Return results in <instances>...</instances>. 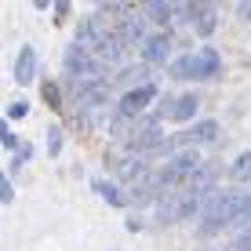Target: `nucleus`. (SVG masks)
<instances>
[{"label": "nucleus", "mask_w": 251, "mask_h": 251, "mask_svg": "<svg viewBox=\"0 0 251 251\" xmlns=\"http://www.w3.org/2000/svg\"><path fill=\"white\" fill-rule=\"evenodd\" d=\"M237 15H240L244 22H251V0H244V4H237Z\"/></svg>", "instance_id": "obj_25"}, {"label": "nucleus", "mask_w": 251, "mask_h": 251, "mask_svg": "<svg viewBox=\"0 0 251 251\" xmlns=\"http://www.w3.org/2000/svg\"><path fill=\"white\" fill-rule=\"evenodd\" d=\"M197 117V95H182L175 102V120H193Z\"/></svg>", "instance_id": "obj_17"}, {"label": "nucleus", "mask_w": 251, "mask_h": 251, "mask_svg": "<svg viewBox=\"0 0 251 251\" xmlns=\"http://www.w3.org/2000/svg\"><path fill=\"white\" fill-rule=\"evenodd\" d=\"M44 99L51 102V106H58V88H55V84H51V80L44 84Z\"/></svg>", "instance_id": "obj_24"}, {"label": "nucleus", "mask_w": 251, "mask_h": 251, "mask_svg": "<svg viewBox=\"0 0 251 251\" xmlns=\"http://www.w3.org/2000/svg\"><path fill=\"white\" fill-rule=\"evenodd\" d=\"M157 99V88H138V91H127L124 99H120V106H117V113H124V117H131V120H138V113H142L150 102Z\"/></svg>", "instance_id": "obj_5"}, {"label": "nucleus", "mask_w": 251, "mask_h": 251, "mask_svg": "<svg viewBox=\"0 0 251 251\" xmlns=\"http://www.w3.org/2000/svg\"><path fill=\"white\" fill-rule=\"evenodd\" d=\"M66 84H88V80H102L106 76V62H99V58L91 55V51H80V48H69L66 51Z\"/></svg>", "instance_id": "obj_3"}, {"label": "nucleus", "mask_w": 251, "mask_h": 251, "mask_svg": "<svg viewBox=\"0 0 251 251\" xmlns=\"http://www.w3.org/2000/svg\"><path fill=\"white\" fill-rule=\"evenodd\" d=\"M201 168V157H197V150H182V153H171L168 164L157 171V186L168 193V189H178L182 182L193 178V171Z\"/></svg>", "instance_id": "obj_2"}, {"label": "nucleus", "mask_w": 251, "mask_h": 251, "mask_svg": "<svg viewBox=\"0 0 251 251\" xmlns=\"http://www.w3.org/2000/svg\"><path fill=\"white\" fill-rule=\"evenodd\" d=\"M146 19H127L124 25H120V40H124V48H131V44H138V48H146Z\"/></svg>", "instance_id": "obj_12"}, {"label": "nucleus", "mask_w": 251, "mask_h": 251, "mask_svg": "<svg viewBox=\"0 0 251 251\" xmlns=\"http://www.w3.org/2000/svg\"><path fill=\"white\" fill-rule=\"evenodd\" d=\"M219 135H222V127L215 124V120H197L193 131L175 135V146H201V142H215Z\"/></svg>", "instance_id": "obj_6"}, {"label": "nucleus", "mask_w": 251, "mask_h": 251, "mask_svg": "<svg viewBox=\"0 0 251 251\" xmlns=\"http://www.w3.org/2000/svg\"><path fill=\"white\" fill-rule=\"evenodd\" d=\"M175 95H160V99H157V113H153V117H157V120H164V117H175Z\"/></svg>", "instance_id": "obj_19"}, {"label": "nucleus", "mask_w": 251, "mask_h": 251, "mask_svg": "<svg viewBox=\"0 0 251 251\" xmlns=\"http://www.w3.org/2000/svg\"><path fill=\"white\" fill-rule=\"evenodd\" d=\"M215 178H219V164H201V168L193 171V178L186 182V189L197 193V197H204V193L215 189Z\"/></svg>", "instance_id": "obj_8"}, {"label": "nucleus", "mask_w": 251, "mask_h": 251, "mask_svg": "<svg viewBox=\"0 0 251 251\" xmlns=\"http://www.w3.org/2000/svg\"><path fill=\"white\" fill-rule=\"evenodd\" d=\"M171 76H189L193 80V55H182L171 62Z\"/></svg>", "instance_id": "obj_18"}, {"label": "nucleus", "mask_w": 251, "mask_h": 251, "mask_svg": "<svg viewBox=\"0 0 251 251\" xmlns=\"http://www.w3.org/2000/svg\"><path fill=\"white\" fill-rule=\"evenodd\" d=\"M25 113H29V106H25V102H11V106H7V117H11V120H22Z\"/></svg>", "instance_id": "obj_22"}, {"label": "nucleus", "mask_w": 251, "mask_h": 251, "mask_svg": "<svg viewBox=\"0 0 251 251\" xmlns=\"http://www.w3.org/2000/svg\"><path fill=\"white\" fill-rule=\"evenodd\" d=\"M229 178H233V182H248V178H251V150H248V153H240V157L233 160Z\"/></svg>", "instance_id": "obj_16"}, {"label": "nucleus", "mask_w": 251, "mask_h": 251, "mask_svg": "<svg viewBox=\"0 0 251 251\" xmlns=\"http://www.w3.org/2000/svg\"><path fill=\"white\" fill-rule=\"evenodd\" d=\"M58 150H62V131H58V127H51V131H48V153L55 157Z\"/></svg>", "instance_id": "obj_21"}, {"label": "nucleus", "mask_w": 251, "mask_h": 251, "mask_svg": "<svg viewBox=\"0 0 251 251\" xmlns=\"http://www.w3.org/2000/svg\"><path fill=\"white\" fill-rule=\"evenodd\" d=\"M215 22H219V11L215 4H193V25H197V37H211Z\"/></svg>", "instance_id": "obj_10"}, {"label": "nucleus", "mask_w": 251, "mask_h": 251, "mask_svg": "<svg viewBox=\"0 0 251 251\" xmlns=\"http://www.w3.org/2000/svg\"><path fill=\"white\" fill-rule=\"evenodd\" d=\"M168 55H171V37H168V33L150 37V40H146V48H142V62L146 66H164V62H168Z\"/></svg>", "instance_id": "obj_7"}, {"label": "nucleus", "mask_w": 251, "mask_h": 251, "mask_svg": "<svg viewBox=\"0 0 251 251\" xmlns=\"http://www.w3.org/2000/svg\"><path fill=\"white\" fill-rule=\"evenodd\" d=\"M0 201H15V189H11V182H7V175H0Z\"/></svg>", "instance_id": "obj_23"}, {"label": "nucleus", "mask_w": 251, "mask_h": 251, "mask_svg": "<svg viewBox=\"0 0 251 251\" xmlns=\"http://www.w3.org/2000/svg\"><path fill=\"white\" fill-rule=\"evenodd\" d=\"M0 138H7V124H4V120H0Z\"/></svg>", "instance_id": "obj_27"}, {"label": "nucleus", "mask_w": 251, "mask_h": 251, "mask_svg": "<svg viewBox=\"0 0 251 251\" xmlns=\"http://www.w3.org/2000/svg\"><path fill=\"white\" fill-rule=\"evenodd\" d=\"M229 251H251V222L237 233V240H233V248H229Z\"/></svg>", "instance_id": "obj_20"}, {"label": "nucleus", "mask_w": 251, "mask_h": 251, "mask_svg": "<svg viewBox=\"0 0 251 251\" xmlns=\"http://www.w3.org/2000/svg\"><path fill=\"white\" fill-rule=\"evenodd\" d=\"M113 84H127L131 91H138V88H150V66H146V62H142V66H127V69L117 76Z\"/></svg>", "instance_id": "obj_13"}, {"label": "nucleus", "mask_w": 251, "mask_h": 251, "mask_svg": "<svg viewBox=\"0 0 251 251\" xmlns=\"http://www.w3.org/2000/svg\"><path fill=\"white\" fill-rule=\"evenodd\" d=\"M95 193H99L109 207H124V204H127V201H124V193L117 189V182H106V178H95Z\"/></svg>", "instance_id": "obj_15"}, {"label": "nucleus", "mask_w": 251, "mask_h": 251, "mask_svg": "<svg viewBox=\"0 0 251 251\" xmlns=\"http://www.w3.org/2000/svg\"><path fill=\"white\" fill-rule=\"evenodd\" d=\"M222 73V58L215 48H204L193 55V80H215Z\"/></svg>", "instance_id": "obj_4"}, {"label": "nucleus", "mask_w": 251, "mask_h": 251, "mask_svg": "<svg viewBox=\"0 0 251 251\" xmlns=\"http://www.w3.org/2000/svg\"><path fill=\"white\" fill-rule=\"evenodd\" d=\"M229 204H233V193H226V189H211V193L201 197V207H197V233L201 237H211V233H219L222 226H226L229 219Z\"/></svg>", "instance_id": "obj_1"}, {"label": "nucleus", "mask_w": 251, "mask_h": 251, "mask_svg": "<svg viewBox=\"0 0 251 251\" xmlns=\"http://www.w3.org/2000/svg\"><path fill=\"white\" fill-rule=\"evenodd\" d=\"M248 222H251V189H248V193H233L226 226H248Z\"/></svg>", "instance_id": "obj_11"}, {"label": "nucleus", "mask_w": 251, "mask_h": 251, "mask_svg": "<svg viewBox=\"0 0 251 251\" xmlns=\"http://www.w3.org/2000/svg\"><path fill=\"white\" fill-rule=\"evenodd\" d=\"M33 76H37V51L22 48L15 58V84H33Z\"/></svg>", "instance_id": "obj_9"}, {"label": "nucleus", "mask_w": 251, "mask_h": 251, "mask_svg": "<svg viewBox=\"0 0 251 251\" xmlns=\"http://www.w3.org/2000/svg\"><path fill=\"white\" fill-rule=\"evenodd\" d=\"M142 19L146 22H157V25H168L171 22V4H164V0H150V4H142Z\"/></svg>", "instance_id": "obj_14"}, {"label": "nucleus", "mask_w": 251, "mask_h": 251, "mask_svg": "<svg viewBox=\"0 0 251 251\" xmlns=\"http://www.w3.org/2000/svg\"><path fill=\"white\" fill-rule=\"evenodd\" d=\"M127 229L138 233V229H142V219H135V215H131V219H127Z\"/></svg>", "instance_id": "obj_26"}]
</instances>
